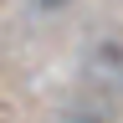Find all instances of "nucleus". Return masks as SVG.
Listing matches in <instances>:
<instances>
[{
	"label": "nucleus",
	"instance_id": "f257e3e1",
	"mask_svg": "<svg viewBox=\"0 0 123 123\" xmlns=\"http://www.w3.org/2000/svg\"><path fill=\"white\" fill-rule=\"evenodd\" d=\"M41 5H62V0H41Z\"/></svg>",
	"mask_w": 123,
	"mask_h": 123
}]
</instances>
